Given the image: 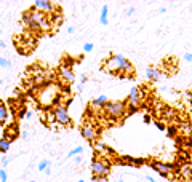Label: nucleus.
<instances>
[{
    "label": "nucleus",
    "mask_w": 192,
    "mask_h": 182,
    "mask_svg": "<svg viewBox=\"0 0 192 182\" xmlns=\"http://www.w3.org/2000/svg\"><path fill=\"white\" fill-rule=\"evenodd\" d=\"M23 24L27 27V29L32 31H43L50 27V22L45 16L43 11L40 10H29L23 15Z\"/></svg>",
    "instance_id": "1"
},
{
    "label": "nucleus",
    "mask_w": 192,
    "mask_h": 182,
    "mask_svg": "<svg viewBox=\"0 0 192 182\" xmlns=\"http://www.w3.org/2000/svg\"><path fill=\"white\" fill-rule=\"evenodd\" d=\"M104 69L109 72H112V74H122V75H131L134 72L133 64L127 58H123L122 54H112L111 58L106 61Z\"/></svg>",
    "instance_id": "2"
},
{
    "label": "nucleus",
    "mask_w": 192,
    "mask_h": 182,
    "mask_svg": "<svg viewBox=\"0 0 192 182\" xmlns=\"http://www.w3.org/2000/svg\"><path fill=\"white\" fill-rule=\"evenodd\" d=\"M53 117H54L56 125H61V126H71L72 125V118H71L69 110H67L66 106L54 104L53 106Z\"/></svg>",
    "instance_id": "3"
},
{
    "label": "nucleus",
    "mask_w": 192,
    "mask_h": 182,
    "mask_svg": "<svg viewBox=\"0 0 192 182\" xmlns=\"http://www.w3.org/2000/svg\"><path fill=\"white\" fill-rule=\"evenodd\" d=\"M91 173L93 176H99V177H107L111 173V161H107L104 158H93L91 161Z\"/></svg>",
    "instance_id": "4"
},
{
    "label": "nucleus",
    "mask_w": 192,
    "mask_h": 182,
    "mask_svg": "<svg viewBox=\"0 0 192 182\" xmlns=\"http://www.w3.org/2000/svg\"><path fill=\"white\" fill-rule=\"evenodd\" d=\"M104 109H106L109 117L120 118V117H123L127 114V102H123V101H112V102H107L104 106Z\"/></svg>",
    "instance_id": "5"
},
{
    "label": "nucleus",
    "mask_w": 192,
    "mask_h": 182,
    "mask_svg": "<svg viewBox=\"0 0 192 182\" xmlns=\"http://www.w3.org/2000/svg\"><path fill=\"white\" fill-rule=\"evenodd\" d=\"M59 86H56L54 83H47V85L43 86V90L40 91L38 94V99L42 104H51L54 101V96H56Z\"/></svg>",
    "instance_id": "6"
},
{
    "label": "nucleus",
    "mask_w": 192,
    "mask_h": 182,
    "mask_svg": "<svg viewBox=\"0 0 192 182\" xmlns=\"http://www.w3.org/2000/svg\"><path fill=\"white\" fill-rule=\"evenodd\" d=\"M141 90L139 88H131L128 97H127V104L130 106V112H134L141 107Z\"/></svg>",
    "instance_id": "7"
},
{
    "label": "nucleus",
    "mask_w": 192,
    "mask_h": 182,
    "mask_svg": "<svg viewBox=\"0 0 192 182\" xmlns=\"http://www.w3.org/2000/svg\"><path fill=\"white\" fill-rule=\"evenodd\" d=\"M80 133H82V136H83V139H87L88 142H94L96 137H98V130H96V126L93 123H90V121L82 125Z\"/></svg>",
    "instance_id": "8"
},
{
    "label": "nucleus",
    "mask_w": 192,
    "mask_h": 182,
    "mask_svg": "<svg viewBox=\"0 0 192 182\" xmlns=\"http://www.w3.org/2000/svg\"><path fill=\"white\" fill-rule=\"evenodd\" d=\"M149 166L152 168V170H154L155 173H159L162 177H168V176L171 174V171H173V165H167V163L157 161V160L149 161Z\"/></svg>",
    "instance_id": "9"
},
{
    "label": "nucleus",
    "mask_w": 192,
    "mask_h": 182,
    "mask_svg": "<svg viewBox=\"0 0 192 182\" xmlns=\"http://www.w3.org/2000/svg\"><path fill=\"white\" fill-rule=\"evenodd\" d=\"M59 77H61V80L66 81V83H72V81L75 80V75H74V72H72V69L67 67V66H64V64L59 66Z\"/></svg>",
    "instance_id": "10"
},
{
    "label": "nucleus",
    "mask_w": 192,
    "mask_h": 182,
    "mask_svg": "<svg viewBox=\"0 0 192 182\" xmlns=\"http://www.w3.org/2000/svg\"><path fill=\"white\" fill-rule=\"evenodd\" d=\"M34 7L37 8V10H40V11H47V13H51L53 11V8H54V5L50 2V0H35L34 2Z\"/></svg>",
    "instance_id": "11"
},
{
    "label": "nucleus",
    "mask_w": 192,
    "mask_h": 182,
    "mask_svg": "<svg viewBox=\"0 0 192 182\" xmlns=\"http://www.w3.org/2000/svg\"><path fill=\"white\" fill-rule=\"evenodd\" d=\"M146 77H147V80H150V81H159L160 77H162V72L159 71L157 67L150 66V67L146 69Z\"/></svg>",
    "instance_id": "12"
},
{
    "label": "nucleus",
    "mask_w": 192,
    "mask_h": 182,
    "mask_svg": "<svg viewBox=\"0 0 192 182\" xmlns=\"http://www.w3.org/2000/svg\"><path fill=\"white\" fill-rule=\"evenodd\" d=\"M8 118H10V110H8V107L3 101H0V125L7 123Z\"/></svg>",
    "instance_id": "13"
},
{
    "label": "nucleus",
    "mask_w": 192,
    "mask_h": 182,
    "mask_svg": "<svg viewBox=\"0 0 192 182\" xmlns=\"http://www.w3.org/2000/svg\"><path fill=\"white\" fill-rule=\"evenodd\" d=\"M179 173H181V176H183L186 180L192 179V165H190V163H183V165L179 166Z\"/></svg>",
    "instance_id": "14"
},
{
    "label": "nucleus",
    "mask_w": 192,
    "mask_h": 182,
    "mask_svg": "<svg viewBox=\"0 0 192 182\" xmlns=\"http://www.w3.org/2000/svg\"><path fill=\"white\" fill-rule=\"evenodd\" d=\"M107 102H109V101H107V97L103 94V96L94 97V99L91 101V107H94V109H101V107H104Z\"/></svg>",
    "instance_id": "15"
},
{
    "label": "nucleus",
    "mask_w": 192,
    "mask_h": 182,
    "mask_svg": "<svg viewBox=\"0 0 192 182\" xmlns=\"http://www.w3.org/2000/svg\"><path fill=\"white\" fill-rule=\"evenodd\" d=\"M179 131L184 134V136H192V125L189 121H183L179 125Z\"/></svg>",
    "instance_id": "16"
},
{
    "label": "nucleus",
    "mask_w": 192,
    "mask_h": 182,
    "mask_svg": "<svg viewBox=\"0 0 192 182\" xmlns=\"http://www.w3.org/2000/svg\"><path fill=\"white\" fill-rule=\"evenodd\" d=\"M107 15H109V7L104 3L101 8V15H99V22L103 26H107Z\"/></svg>",
    "instance_id": "17"
},
{
    "label": "nucleus",
    "mask_w": 192,
    "mask_h": 182,
    "mask_svg": "<svg viewBox=\"0 0 192 182\" xmlns=\"http://www.w3.org/2000/svg\"><path fill=\"white\" fill-rule=\"evenodd\" d=\"M11 145V141L8 137H3V139H0V153H7L8 149Z\"/></svg>",
    "instance_id": "18"
},
{
    "label": "nucleus",
    "mask_w": 192,
    "mask_h": 182,
    "mask_svg": "<svg viewBox=\"0 0 192 182\" xmlns=\"http://www.w3.org/2000/svg\"><path fill=\"white\" fill-rule=\"evenodd\" d=\"M160 115H162L163 118H171V117L174 115V110H173L171 107H163V110L160 112Z\"/></svg>",
    "instance_id": "19"
},
{
    "label": "nucleus",
    "mask_w": 192,
    "mask_h": 182,
    "mask_svg": "<svg viewBox=\"0 0 192 182\" xmlns=\"http://www.w3.org/2000/svg\"><path fill=\"white\" fill-rule=\"evenodd\" d=\"M82 150H83V147H82V145H78V147L72 149L69 153H67V157H69V158H71V157H77V155H78V153H80Z\"/></svg>",
    "instance_id": "20"
},
{
    "label": "nucleus",
    "mask_w": 192,
    "mask_h": 182,
    "mask_svg": "<svg viewBox=\"0 0 192 182\" xmlns=\"http://www.w3.org/2000/svg\"><path fill=\"white\" fill-rule=\"evenodd\" d=\"M48 165H50V163H48V160H42V161L38 163V166H37V168H38V171H45L47 168H48Z\"/></svg>",
    "instance_id": "21"
},
{
    "label": "nucleus",
    "mask_w": 192,
    "mask_h": 182,
    "mask_svg": "<svg viewBox=\"0 0 192 182\" xmlns=\"http://www.w3.org/2000/svg\"><path fill=\"white\" fill-rule=\"evenodd\" d=\"M91 182H111L109 177H99V176H93L91 177Z\"/></svg>",
    "instance_id": "22"
},
{
    "label": "nucleus",
    "mask_w": 192,
    "mask_h": 182,
    "mask_svg": "<svg viewBox=\"0 0 192 182\" xmlns=\"http://www.w3.org/2000/svg\"><path fill=\"white\" fill-rule=\"evenodd\" d=\"M10 66H11V62L7 58H2V56H0V67H10Z\"/></svg>",
    "instance_id": "23"
},
{
    "label": "nucleus",
    "mask_w": 192,
    "mask_h": 182,
    "mask_svg": "<svg viewBox=\"0 0 192 182\" xmlns=\"http://www.w3.org/2000/svg\"><path fill=\"white\" fill-rule=\"evenodd\" d=\"M146 163L144 158H133V166H143Z\"/></svg>",
    "instance_id": "24"
},
{
    "label": "nucleus",
    "mask_w": 192,
    "mask_h": 182,
    "mask_svg": "<svg viewBox=\"0 0 192 182\" xmlns=\"http://www.w3.org/2000/svg\"><path fill=\"white\" fill-rule=\"evenodd\" d=\"M93 48H94V45L91 43V42H88V43H85V45H83V51H85V53L93 51Z\"/></svg>",
    "instance_id": "25"
},
{
    "label": "nucleus",
    "mask_w": 192,
    "mask_h": 182,
    "mask_svg": "<svg viewBox=\"0 0 192 182\" xmlns=\"http://www.w3.org/2000/svg\"><path fill=\"white\" fill-rule=\"evenodd\" d=\"M0 182H7V171L3 170H0Z\"/></svg>",
    "instance_id": "26"
},
{
    "label": "nucleus",
    "mask_w": 192,
    "mask_h": 182,
    "mask_svg": "<svg viewBox=\"0 0 192 182\" xmlns=\"http://www.w3.org/2000/svg\"><path fill=\"white\" fill-rule=\"evenodd\" d=\"M176 133H178V130L174 126H168V136H176Z\"/></svg>",
    "instance_id": "27"
},
{
    "label": "nucleus",
    "mask_w": 192,
    "mask_h": 182,
    "mask_svg": "<svg viewBox=\"0 0 192 182\" xmlns=\"http://www.w3.org/2000/svg\"><path fill=\"white\" fill-rule=\"evenodd\" d=\"M8 163H10V158H7V157H3V158H2V166L5 168V166H8Z\"/></svg>",
    "instance_id": "28"
},
{
    "label": "nucleus",
    "mask_w": 192,
    "mask_h": 182,
    "mask_svg": "<svg viewBox=\"0 0 192 182\" xmlns=\"http://www.w3.org/2000/svg\"><path fill=\"white\" fill-rule=\"evenodd\" d=\"M184 59H186L187 62H190V61H192V53H186V54H184Z\"/></svg>",
    "instance_id": "29"
},
{
    "label": "nucleus",
    "mask_w": 192,
    "mask_h": 182,
    "mask_svg": "<svg viewBox=\"0 0 192 182\" xmlns=\"http://www.w3.org/2000/svg\"><path fill=\"white\" fill-rule=\"evenodd\" d=\"M157 128L160 131H165V125H163V123H157Z\"/></svg>",
    "instance_id": "30"
},
{
    "label": "nucleus",
    "mask_w": 192,
    "mask_h": 182,
    "mask_svg": "<svg viewBox=\"0 0 192 182\" xmlns=\"http://www.w3.org/2000/svg\"><path fill=\"white\" fill-rule=\"evenodd\" d=\"M87 80H88L87 77H82V78H80V86L83 85V83H87ZM80 86H78V90H80Z\"/></svg>",
    "instance_id": "31"
},
{
    "label": "nucleus",
    "mask_w": 192,
    "mask_h": 182,
    "mask_svg": "<svg viewBox=\"0 0 192 182\" xmlns=\"http://www.w3.org/2000/svg\"><path fill=\"white\" fill-rule=\"evenodd\" d=\"M74 161H75V165H80V163H82V157H78V155H77Z\"/></svg>",
    "instance_id": "32"
},
{
    "label": "nucleus",
    "mask_w": 192,
    "mask_h": 182,
    "mask_svg": "<svg viewBox=\"0 0 192 182\" xmlns=\"http://www.w3.org/2000/svg\"><path fill=\"white\" fill-rule=\"evenodd\" d=\"M133 13H134V8L131 7V8H128V13H127V16H131V15H133Z\"/></svg>",
    "instance_id": "33"
},
{
    "label": "nucleus",
    "mask_w": 192,
    "mask_h": 182,
    "mask_svg": "<svg viewBox=\"0 0 192 182\" xmlns=\"http://www.w3.org/2000/svg\"><path fill=\"white\" fill-rule=\"evenodd\" d=\"M0 48H7V43H5L3 40H0Z\"/></svg>",
    "instance_id": "34"
},
{
    "label": "nucleus",
    "mask_w": 192,
    "mask_h": 182,
    "mask_svg": "<svg viewBox=\"0 0 192 182\" xmlns=\"http://www.w3.org/2000/svg\"><path fill=\"white\" fill-rule=\"evenodd\" d=\"M144 121L149 123V121H150V117H149V115H144Z\"/></svg>",
    "instance_id": "35"
},
{
    "label": "nucleus",
    "mask_w": 192,
    "mask_h": 182,
    "mask_svg": "<svg viewBox=\"0 0 192 182\" xmlns=\"http://www.w3.org/2000/svg\"><path fill=\"white\" fill-rule=\"evenodd\" d=\"M75 29H74V27H67V32H69V34H72Z\"/></svg>",
    "instance_id": "36"
},
{
    "label": "nucleus",
    "mask_w": 192,
    "mask_h": 182,
    "mask_svg": "<svg viewBox=\"0 0 192 182\" xmlns=\"http://www.w3.org/2000/svg\"><path fill=\"white\" fill-rule=\"evenodd\" d=\"M147 180H149V182H157V180H155V179H152V177H147Z\"/></svg>",
    "instance_id": "37"
},
{
    "label": "nucleus",
    "mask_w": 192,
    "mask_h": 182,
    "mask_svg": "<svg viewBox=\"0 0 192 182\" xmlns=\"http://www.w3.org/2000/svg\"><path fill=\"white\" fill-rule=\"evenodd\" d=\"M77 182H85V180H83V179H80V180H77Z\"/></svg>",
    "instance_id": "38"
},
{
    "label": "nucleus",
    "mask_w": 192,
    "mask_h": 182,
    "mask_svg": "<svg viewBox=\"0 0 192 182\" xmlns=\"http://www.w3.org/2000/svg\"><path fill=\"white\" fill-rule=\"evenodd\" d=\"M117 182H123V180H122V179H119V180H117Z\"/></svg>",
    "instance_id": "39"
},
{
    "label": "nucleus",
    "mask_w": 192,
    "mask_h": 182,
    "mask_svg": "<svg viewBox=\"0 0 192 182\" xmlns=\"http://www.w3.org/2000/svg\"><path fill=\"white\" fill-rule=\"evenodd\" d=\"M31 182H37V180H31Z\"/></svg>",
    "instance_id": "40"
}]
</instances>
